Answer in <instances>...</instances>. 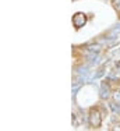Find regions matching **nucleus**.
<instances>
[{"label":"nucleus","instance_id":"1","mask_svg":"<svg viewBox=\"0 0 120 131\" xmlns=\"http://www.w3.org/2000/svg\"><path fill=\"white\" fill-rule=\"evenodd\" d=\"M88 121H89V124L92 127H101V124H102V114L99 113V110H96V109H92V110L89 112V116H88Z\"/></svg>","mask_w":120,"mask_h":131},{"label":"nucleus","instance_id":"2","mask_svg":"<svg viewBox=\"0 0 120 131\" xmlns=\"http://www.w3.org/2000/svg\"><path fill=\"white\" fill-rule=\"evenodd\" d=\"M85 24H87V15L84 13H75L73 15V25L77 28V29L83 28Z\"/></svg>","mask_w":120,"mask_h":131},{"label":"nucleus","instance_id":"3","mask_svg":"<svg viewBox=\"0 0 120 131\" xmlns=\"http://www.w3.org/2000/svg\"><path fill=\"white\" fill-rule=\"evenodd\" d=\"M110 96V86H109V81H103L101 84V98L102 99H108Z\"/></svg>","mask_w":120,"mask_h":131},{"label":"nucleus","instance_id":"4","mask_svg":"<svg viewBox=\"0 0 120 131\" xmlns=\"http://www.w3.org/2000/svg\"><path fill=\"white\" fill-rule=\"evenodd\" d=\"M109 107L112 109L113 113H120V102H119V103H116V102H110Z\"/></svg>","mask_w":120,"mask_h":131},{"label":"nucleus","instance_id":"5","mask_svg":"<svg viewBox=\"0 0 120 131\" xmlns=\"http://www.w3.org/2000/svg\"><path fill=\"white\" fill-rule=\"evenodd\" d=\"M81 85H83V82H75L74 85H73V96H75V93H77V91L81 88Z\"/></svg>","mask_w":120,"mask_h":131},{"label":"nucleus","instance_id":"6","mask_svg":"<svg viewBox=\"0 0 120 131\" xmlns=\"http://www.w3.org/2000/svg\"><path fill=\"white\" fill-rule=\"evenodd\" d=\"M103 74H105V71H103V70H99V71H98V73L95 74V75H94V78H99V77L103 75Z\"/></svg>","mask_w":120,"mask_h":131},{"label":"nucleus","instance_id":"7","mask_svg":"<svg viewBox=\"0 0 120 131\" xmlns=\"http://www.w3.org/2000/svg\"><path fill=\"white\" fill-rule=\"evenodd\" d=\"M113 98H115V101L116 102H120V92H116V93H113Z\"/></svg>","mask_w":120,"mask_h":131},{"label":"nucleus","instance_id":"8","mask_svg":"<svg viewBox=\"0 0 120 131\" xmlns=\"http://www.w3.org/2000/svg\"><path fill=\"white\" fill-rule=\"evenodd\" d=\"M115 67H116V70H117V71H120V61H117V63L115 64Z\"/></svg>","mask_w":120,"mask_h":131},{"label":"nucleus","instance_id":"9","mask_svg":"<svg viewBox=\"0 0 120 131\" xmlns=\"http://www.w3.org/2000/svg\"><path fill=\"white\" fill-rule=\"evenodd\" d=\"M116 31H120V24L117 25V28H116Z\"/></svg>","mask_w":120,"mask_h":131}]
</instances>
